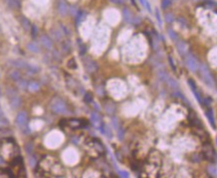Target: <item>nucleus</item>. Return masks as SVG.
I'll return each mask as SVG.
<instances>
[{
  "label": "nucleus",
  "mask_w": 217,
  "mask_h": 178,
  "mask_svg": "<svg viewBox=\"0 0 217 178\" xmlns=\"http://www.w3.org/2000/svg\"><path fill=\"white\" fill-rule=\"evenodd\" d=\"M50 109L57 114H64L68 112V106L60 98H54L50 103Z\"/></svg>",
  "instance_id": "obj_1"
},
{
  "label": "nucleus",
  "mask_w": 217,
  "mask_h": 178,
  "mask_svg": "<svg viewBox=\"0 0 217 178\" xmlns=\"http://www.w3.org/2000/svg\"><path fill=\"white\" fill-rule=\"evenodd\" d=\"M199 75L200 78L202 79V81L205 83V84L210 88H213L215 86V82H214V78L210 72V70L208 69V67L206 65H199Z\"/></svg>",
  "instance_id": "obj_2"
},
{
  "label": "nucleus",
  "mask_w": 217,
  "mask_h": 178,
  "mask_svg": "<svg viewBox=\"0 0 217 178\" xmlns=\"http://www.w3.org/2000/svg\"><path fill=\"white\" fill-rule=\"evenodd\" d=\"M16 123L19 126V128L22 130V132L25 134H28L30 132L29 125H28V114L26 112H20L17 114Z\"/></svg>",
  "instance_id": "obj_3"
},
{
  "label": "nucleus",
  "mask_w": 217,
  "mask_h": 178,
  "mask_svg": "<svg viewBox=\"0 0 217 178\" xmlns=\"http://www.w3.org/2000/svg\"><path fill=\"white\" fill-rule=\"evenodd\" d=\"M6 94H7V97L9 98V103H10V106L12 109H14V110L19 109L22 104V100H21V98L19 97V95L16 93L14 90H12V89H8V90L6 91Z\"/></svg>",
  "instance_id": "obj_4"
},
{
  "label": "nucleus",
  "mask_w": 217,
  "mask_h": 178,
  "mask_svg": "<svg viewBox=\"0 0 217 178\" xmlns=\"http://www.w3.org/2000/svg\"><path fill=\"white\" fill-rule=\"evenodd\" d=\"M202 154L204 159L208 160L210 162H215L216 160V153L213 149L212 145L208 143V142H204V144L202 146Z\"/></svg>",
  "instance_id": "obj_5"
},
{
  "label": "nucleus",
  "mask_w": 217,
  "mask_h": 178,
  "mask_svg": "<svg viewBox=\"0 0 217 178\" xmlns=\"http://www.w3.org/2000/svg\"><path fill=\"white\" fill-rule=\"evenodd\" d=\"M184 61H185L186 67L191 72H196L197 70L199 69V63L192 54L188 53L187 55L184 57Z\"/></svg>",
  "instance_id": "obj_6"
},
{
  "label": "nucleus",
  "mask_w": 217,
  "mask_h": 178,
  "mask_svg": "<svg viewBox=\"0 0 217 178\" xmlns=\"http://www.w3.org/2000/svg\"><path fill=\"white\" fill-rule=\"evenodd\" d=\"M87 144L90 146L91 148H93V150L95 152H97L98 154H104L105 151H106L104 144L97 138H92L90 140H88Z\"/></svg>",
  "instance_id": "obj_7"
},
{
  "label": "nucleus",
  "mask_w": 217,
  "mask_h": 178,
  "mask_svg": "<svg viewBox=\"0 0 217 178\" xmlns=\"http://www.w3.org/2000/svg\"><path fill=\"white\" fill-rule=\"evenodd\" d=\"M83 63H84V67L86 69V71L90 74H93V73H96L98 71L99 66L97 64V62L94 61L93 59L90 58V57H85L83 59Z\"/></svg>",
  "instance_id": "obj_8"
},
{
  "label": "nucleus",
  "mask_w": 217,
  "mask_h": 178,
  "mask_svg": "<svg viewBox=\"0 0 217 178\" xmlns=\"http://www.w3.org/2000/svg\"><path fill=\"white\" fill-rule=\"evenodd\" d=\"M64 125L69 126L71 129H79V128H85L86 125H88L85 120L82 119H71L68 120H64Z\"/></svg>",
  "instance_id": "obj_9"
},
{
  "label": "nucleus",
  "mask_w": 217,
  "mask_h": 178,
  "mask_svg": "<svg viewBox=\"0 0 217 178\" xmlns=\"http://www.w3.org/2000/svg\"><path fill=\"white\" fill-rule=\"evenodd\" d=\"M148 162L151 164H154L156 166H160L161 164V155L157 150H151L149 152Z\"/></svg>",
  "instance_id": "obj_10"
},
{
  "label": "nucleus",
  "mask_w": 217,
  "mask_h": 178,
  "mask_svg": "<svg viewBox=\"0 0 217 178\" xmlns=\"http://www.w3.org/2000/svg\"><path fill=\"white\" fill-rule=\"evenodd\" d=\"M188 86L190 87L191 91H192L193 95L195 96L196 100L198 101V103L200 104H203V98L201 96V94H200V92L198 91V88H197V86L195 83H194V81L191 80V79H188Z\"/></svg>",
  "instance_id": "obj_11"
},
{
  "label": "nucleus",
  "mask_w": 217,
  "mask_h": 178,
  "mask_svg": "<svg viewBox=\"0 0 217 178\" xmlns=\"http://www.w3.org/2000/svg\"><path fill=\"white\" fill-rule=\"evenodd\" d=\"M66 83H67V86H68V88L70 89V91H79V89H81L83 90V87L80 86V84L75 80V79H73L71 76H66Z\"/></svg>",
  "instance_id": "obj_12"
},
{
  "label": "nucleus",
  "mask_w": 217,
  "mask_h": 178,
  "mask_svg": "<svg viewBox=\"0 0 217 178\" xmlns=\"http://www.w3.org/2000/svg\"><path fill=\"white\" fill-rule=\"evenodd\" d=\"M188 120H189V123L191 125L192 128H202V123L201 120L199 119V117L196 116L195 113L190 112L189 116H188Z\"/></svg>",
  "instance_id": "obj_13"
},
{
  "label": "nucleus",
  "mask_w": 217,
  "mask_h": 178,
  "mask_svg": "<svg viewBox=\"0 0 217 178\" xmlns=\"http://www.w3.org/2000/svg\"><path fill=\"white\" fill-rule=\"evenodd\" d=\"M91 122L94 125V126L96 128H98L100 130L102 128V126L104 125V122H102V117L98 113H93L91 114Z\"/></svg>",
  "instance_id": "obj_14"
},
{
  "label": "nucleus",
  "mask_w": 217,
  "mask_h": 178,
  "mask_svg": "<svg viewBox=\"0 0 217 178\" xmlns=\"http://www.w3.org/2000/svg\"><path fill=\"white\" fill-rule=\"evenodd\" d=\"M123 17L124 20L127 22V23L130 24H135V19L136 16H133V14L132 13V11L127 8H124L123 9Z\"/></svg>",
  "instance_id": "obj_15"
},
{
  "label": "nucleus",
  "mask_w": 217,
  "mask_h": 178,
  "mask_svg": "<svg viewBox=\"0 0 217 178\" xmlns=\"http://www.w3.org/2000/svg\"><path fill=\"white\" fill-rule=\"evenodd\" d=\"M57 9H58V12L61 15H66L69 12V7H68V5H67L65 0H58Z\"/></svg>",
  "instance_id": "obj_16"
},
{
  "label": "nucleus",
  "mask_w": 217,
  "mask_h": 178,
  "mask_svg": "<svg viewBox=\"0 0 217 178\" xmlns=\"http://www.w3.org/2000/svg\"><path fill=\"white\" fill-rule=\"evenodd\" d=\"M40 43L42 44L44 48H46L47 50H51L53 48V42L47 35H42L40 37Z\"/></svg>",
  "instance_id": "obj_17"
},
{
  "label": "nucleus",
  "mask_w": 217,
  "mask_h": 178,
  "mask_svg": "<svg viewBox=\"0 0 217 178\" xmlns=\"http://www.w3.org/2000/svg\"><path fill=\"white\" fill-rule=\"evenodd\" d=\"M176 47H177V50L180 55L185 57L188 54V46L185 42H183V41H178L176 43Z\"/></svg>",
  "instance_id": "obj_18"
},
{
  "label": "nucleus",
  "mask_w": 217,
  "mask_h": 178,
  "mask_svg": "<svg viewBox=\"0 0 217 178\" xmlns=\"http://www.w3.org/2000/svg\"><path fill=\"white\" fill-rule=\"evenodd\" d=\"M205 113H206V116L207 119H208L210 125L213 128H216V125H215V119H214V113H213V110L210 107H207V109L205 110Z\"/></svg>",
  "instance_id": "obj_19"
},
{
  "label": "nucleus",
  "mask_w": 217,
  "mask_h": 178,
  "mask_svg": "<svg viewBox=\"0 0 217 178\" xmlns=\"http://www.w3.org/2000/svg\"><path fill=\"white\" fill-rule=\"evenodd\" d=\"M105 110L108 113V114H114L115 112H116V104H115L114 101H108L105 103Z\"/></svg>",
  "instance_id": "obj_20"
},
{
  "label": "nucleus",
  "mask_w": 217,
  "mask_h": 178,
  "mask_svg": "<svg viewBox=\"0 0 217 178\" xmlns=\"http://www.w3.org/2000/svg\"><path fill=\"white\" fill-rule=\"evenodd\" d=\"M12 65L17 69L26 70L29 63H27L26 61H23V60H14V61H12Z\"/></svg>",
  "instance_id": "obj_21"
},
{
  "label": "nucleus",
  "mask_w": 217,
  "mask_h": 178,
  "mask_svg": "<svg viewBox=\"0 0 217 178\" xmlns=\"http://www.w3.org/2000/svg\"><path fill=\"white\" fill-rule=\"evenodd\" d=\"M189 159L194 162V163H199V162H201L204 159V157L202 152H194V153H191Z\"/></svg>",
  "instance_id": "obj_22"
},
{
  "label": "nucleus",
  "mask_w": 217,
  "mask_h": 178,
  "mask_svg": "<svg viewBox=\"0 0 217 178\" xmlns=\"http://www.w3.org/2000/svg\"><path fill=\"white\" fill-rule=\"evenodd\" d=\"M27 49H28V51H30V52L35 53V54H37V53L40 52V47H39V45H38L37 43H35V42L28 43V44H27Z\"/></svg>",
  "instance_id": "obj_23"
},
{
  "label": "nucleus",
  "mask_w": 217,
  "mask_h": 178,
  "mask_svg": "<svg viewBox=\"0 0 217 178\" xmlns=\"http://www.w3.org/2000/svg\"><path fill=\"white\" fill-rule=\"evenodd\" d=\"M9 77H10L14 82H18L19 80H21L22 79V76L20 74V72H19L18 70H15V69L10 71V73H9Z\"/></svg>",
  "instance_id": "obj_24"
},
{
  "label": "nucleus",
  "mask_w": 217,
  "mask_h": 178,
  "mask_svg": "<svg viewBox=\"0 0 217 178\" xmlns=\"http://www.w3.org/2000/svg\"><path fill=\"white\" fill-rule=\"evenodd\" d=\"M20 23H21V25H22V27H23L26 31L31 30L32 25H31V23H30V21L28 20L26 17L22 16V17L20 18Z\"/></svg>",
  "instance_id": "obj_25"
},
{
  "label": "nucleus",
  "mask_w": 217,
  "mask_h": 178,
  "mask_svg": "<svg viewBox=\"0 0 217 178\" xmlns=\"http://www.w3.org/2000/svg\"><path fill=\"white\" fill-rule=\"evenodd\" d=\"M9 126V122L8 119L4 116V114L0 113V129L7 128Z\"/></svg>",
  "instance_id": "obj_26"
},
{
  "label": "nucleus",
  "mask_w": 217,
  "mask_h": 178,
  "mask_svg": "<svg viewBox=\"0 0 217 178\" xmlns=\"http://www.w3.org/2000/svg\"><path fill=\"white\" fill-rule=\"evenodd\" d=\"M61 48H62V51L65 54H68L71 52L72 50V46H71V43L69 42V41H62L61 43Z\"/></svg>",
  "instance_id": "obj_27"
},
{
  "label": "nucleus",
  "mask_w": 217,
  "mask_h": 178,
  "mask_svg": "<svg viewBox=\"0 0 217 178\" xmlns=\"http://www.w3.org/2000/svg\"><path fill=\"white\" fill-rule=\"evenodd\" d=\"M5 2L7 3L9 7L14 8V9H19L21 6L20 0H5Z\"/></svg>",
  "instance_id": "obj_28"
},
{
  "label": "nucleus",
  "mask_w": 217,
  "mask_h": 178,
  "mask_svg": "<svg viewBox=\"0 0 217 178\" xmlns=\"http://www.w3.org/2000/svg\"><path fill=\"white\" fill-rule=\"evenodd\" d=\"M27 90L31 92V93H35V92L39 90V84H38L37 82H30L29 84H28Z\"/></svg>",
  "instance_id": "obj_29"
},
{
  "label": "nucleus",
  "mask_w": 217,
  "mask_h": 178,
  "mask_svg": "<svg viewBox=\"0 0 217 178\" xmlns=\"http://www.w3.org/2000/svg\"><path fill=\"white\" fill-rule=\"evenodd\" d=\"M27 73H29V74H37L38 72L40 71V68L36 65H32V64H29L27 67V69L25 70Z\"/></svg>",
  "instance_id": "obj_30"
},
{
  "label": "nucleus",
  "mask_w": 217,
  "mask_h": 178,
  "mask_svg": "<svg viewBox=\"0 0 217 178\" xmlns=\"http://www.w3.org/2000/svg\"><path fill=\"white\" fill-rule=\"evenodd\" d=\"M173 96L174 97H176V98H180L181 101H183V103H185L186 104H188V106H189V101H188V100L183 96V94L181 93V92L178 90V91H174V93H173Z\"/></svg>",
  "instance_id": "obj_31"
},
{
  "label": "nucleus",
  "mask_w": 217,
  "mask_h": 178,
  "mask_svg": "<svg viewBox=\"0 0 217 178\" xmlns=\"http://www.w3.org/2000/svg\"><path fill=\"white\" fill-rule=\"evenodd\" d=\"M207 172L211 177H216L217 175V170H216V167L214 164H210L208 165V167H207Z\"/></svg>",
  "instance_id": "obj_32"
},
{
  "label": "nucleus",
  "mask_w": 217,
  "mask_h": 178,
  "mask_svg": "<svg viewBox=\"0 0 217 178\" xmlns=\"http://www.w3.org/2000/svg\"><path fill=\"white\" fill-rule=\"evenodd\" d=\"M76 24L79 25L81 22L84 20L85 17H86V13L84 11H82V10H79V12L77 13V15H76Z\"/></svg>",
  "instance_id": "obj_33"
},
{
  "label": "nucleus",
  "mask_w": 217,
  "mask_h": 178,
  "mask_svg": "<svg viewBox=\"0 0 217 178\" xmlns=\"http://www.w3.org/2000/svg\"><path fill=\"white\" fill-rule=\"evenodd\" d=\"M53 34H52V36L54 37V39H55L56 41H61L62 40V38H63V33H62V31H59V30H52L51 31Z\"/></svg>",
  "instance_id": "obj_34"
},
{
  "label": "nucleus",
  "mask_w": 217,
  "mask_h": 178,
  "mask_svg": "<svg viewBox=\"0 0 217 178\" xmlns=\"http://www.w3.org/2000/svg\"><path fill=\"white\" fill-rule=\"evenodd\" d=\"M0 178H13V174L10 170H1L0 171Z\"/></svg>",
  "instance_id": "obj_35"
},
{
  "label": "nucleus",
  "mask_w": 217,
  "mask_h": 178,
  "mask_svg": "<svg viewBox=\"0 0 217 178\" xmlns=\"http://www.w3.org/2000/svg\"><path fill=\"white\" fill-rule=\"evenodd\" d=\"M28 84H29V83H28L27 81L22 80V79L17 82V86H18V88L20 89V90H26V89L28 88Z\"/></svg>",
  "instance_id": "obj_36"
},
{
  "label": "nucleus",
  "mask_w": 217,
  "mask_h": 178,
  "mask_svg": "<svg viewBox=\"0 0 217 178\" xmlns=\"http://www.w3.org/2000/svg\"><path fill=\"white\" fill-rule=\"evenodd\" d=\"M84 101L87 104H91L92 101H93V95L90 92H87L85 95H84Z\"/></svg>",
  "instance_id": "obj_37"
},
{
  "label": "nucleus",
  "mask_w": 217,
  "mask_h": 178,
  "mask_svg": "<svg viewBox=\"0 0 217 178\" xmlns=\"http://www.w3.org/2000/svg\"><path fill=\"white\" fill-rule=\"evenodd\" d=\"M67 66H68V68L71 69V70H76L78 68L77 63H76L75 59H73V58L69 60V62H68V64H67Z\"/></svg>",
  "instance_id": "obj_38"
},
{
  "label": "nucleus",
  "mask_w": 217,
  "mask_h": 178,
  "mask_svg": "<svg viewBox=\"0 0 217 178\" xmlns=\"http://www.w3.org/2000/svg\"><path fill=\"white\" fill-rule=\"evenodd\" d=\"M139 1L148 12H151V4H149L148 0H139Z\"/></svg>",
  "instance_id": "obj_39"
},
{
  "label": "nucleus",
  "mask_w": 217,
  "mask_h": 178,
  "mask_svg": "<svg viewBox=\"0 0 217 178\" xmlns=\"http://www.w3.org/2000/svg\"><path fill=\"white\" fill-rule=\"evenodd\" d=\"M167 32H168V35H170V37L171 39L173 40V41H175V42H176V43L178 42V41H179V40H178V36H177V34L175 33L174 31L172 30V29H168V30H167Z\"/></svg>",
  "instance_id": "obj_40"
},
{
  "label": "nucleus",
  "mask_w": 217,
  "mask_h": 178,
  "mask_svg": "<svg viewBox=\"0 0 217 178\" xmlns=\"http://www.w3.org/2000/svg\"><path fill=\"white\" fill-rule=\"evenodd\" d=\"M78 44H79V48H80V54H81V55H84L86 53V46L82 43L81 40H78Z\"/></svg>",
  "instance_id": "obj_41"
},
{
  "label": "nucleus",
  "mask_w": 217,
  "mask_h": 178,
  "mask_svg": "<svg viewBox=\"0 0 217 178\" xmlns=\"http://www.w3.org/2000/svg\"><path fill=\"white\" fill-rule=\"evenodd\" d=\"M117 130H118V137H119L120 140H123L124 137V128L120 126V128H118Z\"/></svg>",
  "instance_id": "obj_42"
},
{
  "label": "nucleus",
  "mask_w": 217,
  "mask_h": 178,
  "mask_svg": "<svg viewBox=\"0 0 217 178\" xmlns=\"http://www.w3.org/2000/svg\"><path fill=\"white\" fill-rule=\"evenodd\" d=\"M39 33V30H38V28L36 25H32L31 27V34H32V37L35 38L37 36V34Z\"/></svg>",
  "instance_id": "obj_43"
},
{
  "label": "nucleus",
  "mask_w": 217,
  "mask_h": 178,
  "mask_svg": "<svg viewBox=\"0 0 217 178\" xmlns=\"http://www.w3.org/2000/svg\"><path fill=\"white\" fill-rule=\"evenodd\" d=\"M168 62H170V67H171V69L173 70L174 72H177V68H176V65H175V62H174V60L172 59V57H168Z\"/></svg>",
  "instance_id": "obj_44"
},
{
  "label": "nucleus",
  "mask_w": 217,
  "mask_h": 178,
  "mask_svg": "<svg viewBox=\"0 0 217 178\" xmlns=\"http://www.w3.org/2000/svg\"><path fill=\"white\" fill-rule=\"evenodd\" d=\"M29 164H30V166H31L32 168H34L35 166H36L37 159L35 158V156H33V155H31L30 158H29Z\"/></svg>",
  "instance_id": "obj_45"
},
{
  "label": "nucleus",
  "mask_w": 217,
  "mask_h": 178,
  "mask_svg": "<svg viewBox=\"0 0 217 178\" xmlns=\"http://www.w3.org/2000/svg\"><path fill=\"white\" fill-rule=\"evenodd\" d=\"M112 125L116 129H118L120 128V122H119V119H117V117H113L112 119Z\"/></svg>",
  "instance_id": "obj_46"
},
{
  "label": "nucleus",
  "mask_w": 217,
  "mask_h": 178,
  "mask_svg": "<svg viewBox=\"0 0 217 178\" xmlns=\"http://www.w3.org/2000/svg\"><path fill=\"white\" fill-rule=\"evenodd\" d=\"M155 16H156V20H157V23H158V25H159V27H161L162 21H161V17H160V14H159V10H158V9H155Z\"/></svg>",
  "instance_id": "obj_47"
},
{
  "label": "nucleus",
  "mask_w": 217,
  "mask_h": 178,
  "mask_svg": "<svg viewBox=\"0 0 217 178\" xmlns=\"http://www.w3.org/2000/svg\"><path fill=\"white\" fill-rule=\"evenodd\" d=\"M170 4H171V1H170V0H162V2H161V7L164 8V9H165V8H167Z\"/></svg>",
  "instance_id": "obj_48"
},
{
  "label": "nucleus",
  "mask_w": 217,
  "mask_h": 178,
  "mask_svg": "<svg viewBox=\"0 0 217 178\" xmlns=\"http://www.w3.org/2000/svg\"><path fill=\"white\" fill-rule=\"evenodd\" d=\"M119 172V175L122 177V178H129L130 174L127 172V171H124V170H119L118 171Z\"/></svg>",
  "instance_id": "obj_49"
},
{
  "label": "nucleus",
  "mask_w": 217,
  "mask_h": 178,
  "mask_svg": "<svg viewBox=\"0 0 217 178\" xmlns=\"http://www.w3.org/2000/svg\"><path fill=\"white\" fill-rule=\"evenodd\" d=\"M165 20H167V22H168V23H171V22L173 21V15L171 13H167V15H165Z\"/></svg>",
  "instance_id": "obj_50"
},
{
  "label": "nucleus",
  "mask_w": 217,
  "mask_h": 178,
  "mask_svg": "<svg viewBox=\"0 0 217 178\" xmlns=\"http://www.w3.org/2000/svg\"><path fill=\"white\" fill-rule=\"evenodd\" d=\"M61 30H62V33L63 35H65V36H69V30L67 29V27L66 26H64V25H61Z\"/></svg>",
  "instance_id": "obj_51"
},
{
  "label": "nucleus",
  "mask_w": 217,
  "mask_h": 178,
  "mask_svg": "<svg viewBox=\"0 0 217 178\" xmlns=\"http://www.w3.org/2000/svg\"><path fill=\"white\" fill-rule=\"evenodd\" d=\"M111 3H114V4H122L123 0H108Z\"/></svg>",
  "instance_id": "obj_52"
},
{
  "label": "nucleus",
  "mask_w": 217,
  "mask_h": 178,
  "mask_svg": "<svg viewBox=\"0 0 217 178\" xmlns=\"http://www.w3.org/2000/svg\"><path fill=\"white\" fill-rule=\"evenodd\" d=\"M4 163H5L4 159H3V158H2V156H1V155H0V165H3V164H4Z\"/></svg>",
  "instance_id": "obj_53"
},
{
  "label": "nucleus",
  "mask_w": 217,
  "mask_h": 178,
  "mask_svg": "<svg viewBox=\"0 0 217 178\" xmlns=\"http://www.w3.org/2000/svg\"><path fill=\"white\" fill-rule=\"evenodd\" d=\"M139 178H148V177H143V176H140Z\"/></svg>",
  "instance_id": "obj_54"
},
{
  "label": "nucleus",
  "mask_w": 217,
  "mask_h": 178,
  "mask_svg": "<svg viewBox=\"0 0 217 178\" xmlns=\"http://www.w3.org/2000/svg\"><path fill=\"white\" fill-rule=\"evenodd\" d=\"M0 96H1V88H0Z\"/></svg>",
  "instance_id": "obj_55"
},
{
  "label": "nucleus",
  "mask_w": 217,
  "mask_h": 178,
  "mask_svg": "<svg viewBox=\"0 0 217 178\" xmlns=\"http://www.w3.org/2000/svg\"><path fill=\"white\" fill-rule=\"evenodd\" d=\"M0 30H1V26H0Z\"/></svg>",
  "instance_id": "obj_56"
},
{
  "label": "nucleus",
  "mask_w": 217,
  "mask_h": 178,
  "mask_svg": "<svg viewBox=\"0 0 217 178\" xmlns=\"http://www.w3.org/2000/svg\"><path fill=\"white\" fill-rule=\"evenodd\" d=\"M216 142H217V138H216Z\"/></svg>",
  "instance_id": "obj_57"
}]
</instances>
